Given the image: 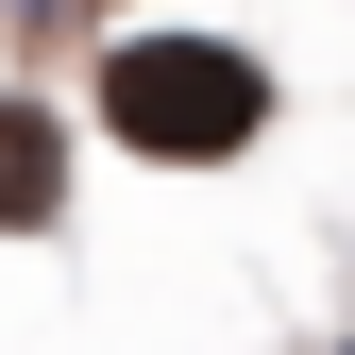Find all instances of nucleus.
Masks as SVG:
<instances>
[{
  "instance_id": "obj_1",
  "label": "nucleus",
  "mask_w": 355,
  "mask_h": 355,
  "mask_svg": "<svg viewBox=\"0 0 355 355\" xmlns=\"http://www.w3.org/2000/svg\"><path fill=\"white\" fill-rule=\"evenodd\" d=\"M102 136L153 153V169H220L271 136V68L237 34H119L102 51Z\"/></svg>"
},
{
  "instance_id": "obj_2",
  "label": "nucleus",
  "mask_w": 355,
  "mask_h": 355,
  "mask_svg": "<svg viewBox=\"0 0 355 355\" xmlns=\"http://www.w3.org/2000/svg\"><path fill=\"white\" fill-rule=\"evenodd\" d=\"M68 220V119L51 102H0V237Z\"/></svg>"
}]
</instances>
